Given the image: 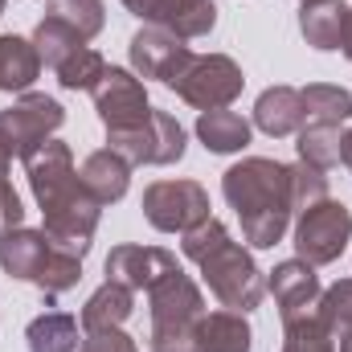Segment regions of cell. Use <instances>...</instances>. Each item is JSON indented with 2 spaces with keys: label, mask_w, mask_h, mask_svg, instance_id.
I'll return each mask as SVG.
<instances>
[{
  "label": "cell",
  "mask_w": 352,
  "mask_h": 352,
  "mask_svg": "<svg viewBox=\"0 0 352 352\" xmlns=\"http://www.w3.org/2000/svg\"><path fill=\"white\" fill-rule=\"evenodd\" d=\"M78 180L87 184V192L98 201V205H115V201H123V197H127V184H131V164H127L119 152L98 148V152H90L87 160H82Z\"/></svg>",
  "instance_id": "cell-16"
},
{
  "label": "cell",
  "mask_w": 352,
  "mask_h": 352,
  "mask_svg": "<svg viewBox=\"0 0 352 352\" xmlns=\"http://www.w3.org/2000/svg\"><path fill=\"white\" fill-rule=\"evenodd\" d=\"M66 123V111L58 98L41 94V90H25L8 111H0V135L8 144L12 156H29L37 152L45 140H54V131Z\"/></svg>",
  "instance_id": "cell-8"
},
{
  "label": "cell",
  "mask_w": 352,
  "mask_h": 352,
  "mask_svg": "<svg viewBox=\"0 0 352 352\" xmlns=\"http://www.w3.org/2000/svg\"><path fill=\"white\" fill-rule=\"evenodd\" d=\"M148 316H152V352H197V320L205 316L201 287L173 270L148 291Z\"/></svg>",
  "instance_id": "cell-2"
},
{
  "label": "cell",
  "mask_w": 352,
  "mask_h": 352,
  "mask_svg": "<svg viewBox=\"0 0 352 352\" xmlns=\"http://www.w3.org/2000/svg\"><path fill=\"white\" fill-rule=\"evenodd\" d=\"M33 45H37V58H41V66H58L66 54H74L78 45H87L62 16H54V12H45L41 21H37V29H33V37H29Z\"/></svg>",
  "instance_id": "cell-26"
},
{
  "label": "cell",
  "mask_w": 352,
  "mask_h": 352,
  "mask_svg": "<svg viewBox=\"0 0 352 352\" xmlns=\"http://www.w3.org/2000/svg\"><path fill=\"white\" fill-rule=\"evenodd\" d=\"M0 16H4V0H0Z\"/></svg>",
  "instance_id": "cell-40"
},
{
  "label": "cell",
  "mask_w": 352,
  "mask_h": 352,
  "mask_svg": "<svg viewBox=\"0 0 352 352\" xmlns=\"http://www.w3.org/2000/svg\"><path fill=\"white\" fill-rule=\"evenodd\" d=\"M336 344H340V352H352V332H349V336H340Z\"/></svg>",
  "instance_id": "cell-39"
},
{
  "label": "cell",
  "mask_w": 352,
  "mask_h": 352,
  "mask_svg": "<svg viewBox=\"0 0 352 352\" xmlns=\"http://www.w3.org/2000/svg\"><path fill=\"white\" fill-rule=\"evenodd\" d=\"M184 144L188 140H184V127L176 123V115L156 111V107H152V115L144 123L123 127V131H107V148L119 152L131 168H144V164L164 168V164H176L184 156Z\"/></svg>",
  "instance_id": "cell-4"
},
{
  "label": "cell",
  "mask_w": 352,
  "mask_h": 352,
  "mask_svg": "<svg viewBox=\"0 0 352 352\" xmlns=\"http://www.w3.org/2000/svg\"><path fill=\"white\" fill-rule=\"evenodd\" d=\"M201 278H205V287L217 295V303L221 307H230V311H254L258 303H263V270L254 263V254L242 246V242H234V238H226L221 246H213L205 258H201Z\"/></svg>",
  "instance_id": "cell-3"
},
{
  "label": "cell",
  "mask_w": 352,
  "mask_h": 352,
  "mask_svg": "<svg viewBox=\"0 0 352 352\" xmlns=\"http://www.w3.org/2000/svg\"><path fill=\"white\" fill-rule=\"evenodd\" d=\"M21 221H25V205H21V197H16L12 180H8V176H0V234L16 230Z\"/></svg>",
  "instance_id": "cell-35"
},
{
  "label": "cell",
  "mask_w": 352,
  "mask_h": 352,
  "mask_svg": "<svg viewBox=\"0 0 352 352\" xmlns=\"http://www.w3.org/2000/svg\"><path fill=\"white\" fill-rule=\"evenodd\" d=\"M226 238H230V230H226L217 217H205L201 226H192V230L180 234V254H184L188 263H201V258H205L213 246H221Z\"/></svg>",
  "instance_id": "cell-33"
},
{
  "label": "cell",
  "mask_w": 352,
  "mask_h": 352,
  "mask_svg": "<svg viewBox=\"0 0 352 352\" xmlns=\"http://www.w3.org/2000/svg\"><path fill=\"white\" fill-rule=\"evenodd\" d=\"M221 192L242 221V238L254 250H270L283 242L295 209H291V173L278 160L246 156L242 164L226 168Z\"/></svg>",
  "instance_id": "cell-1"
},
{
  "label": "cell",
  "mask_w": 352,
  "mask_h": 352,
  "mask_svg": "<svg viewBox=\"0 0 352 352\" xmlns=\"http://www.w3.org/2000/svg\"><path fill=\"white\" fill-rule=\"evenodd\" d=\"M340 164L352 173V127L344 131V144H340Z\"/></svg>",
  "instance_id": "cell-36"
},
{
  "label": "cell",
  "mask_w": 352,
  "mask_h": 352,
  "mask_svg": "<svg viewBox=\"0 0 352 352\" xmlns=\"http://www.w3.org/2000/svg\"><path fill=\"white\" fill-rule=\"evenodd\" d=\"M299 4H311V0H299Z\"/></svg>",
  "instance_id": "cell-41"
},
{
  "label": "cell",
  "mask_w": 352,
  "mask_h": 352,
  "mask_svg": "<svg viewBox=\"0 0 352 352\" xmlns=\"http://www.w3.org/2000/svg\"><path fill=\"white\" fill-rule=\"evenodd\" d=\"M295 135H299L295 148H299V160L303 164H311L320 173H328V168L340 164V144H344L340 123H303Z\"/></svg>",
  "instance_id": "cell-24"
},
{
  "label": "cell",
  "mask_w": 352,
  "mask_h": 352,
  "mask_svg": "<svg viewBox=\"0 0 352 352\" xmlns=\"http://www.w3.org/2000/svg\"><path fill=\"white\" fill-rule=\"evenodd\" d=\"M307 123H349L352 119V94L332 82H311L299 90Z\"/></svg>",
  "instance_id": "cell-25"
},
{
  "label": "cell",
  "mask_w": 352,
  "mask_h": 352,
  "mask_svg": "<svg viewBox=\"0 0 352 352\" xmlns=\"http://www.w3.org/2000/svg\"><path fill=\"white\" fill-rule=\"evenodd\" d=\"M135 311V291H127L123 283H102L82 307V328L87 332H102V328H123Z\"/></svg>",
  "instance_id": "cell-22"
},
{
  "label": "cell",
  "mask_w": 352,
  "mask_h": 352,
  "mask_svg": "<svg viewBox=\"0 0 352 352\" xmlns=\"http://www.w3.org/2000/svg\"><path fill=\"white\" fill-rule=\"evenodd\" d=\"M94 98V111L102 119L107 131H123V127H135L152 115L148 107V90L140 82L135 70H123V66H107V74L98 78V87L90 90Z\"/></svg>",
  "instance_id": "cell-10"
},
{
  "label": "cell",
  "mask_w": 352,
  "mask_h": 352,
  "mask_svg": "<svg viewBox=\"0 0 352 352\" xmlns=\"http://www.w3.org/2000/svg\"><path fill=\"white\" fill-rule=\"evenodd\" d=\"M41 74V58H37V45L29 37H16V33H4L0 37V90L12 94V90H29Z\"/></svg>",
  "instance_id": "cell-21"
},
{
  "label": "cell",
  "mask_w": 352,
  "mask_h": 352,
  "mask_svg": "<svg viewBox=\"0 0 352 352\" xmlns=\"http://www.w3.org/2000/svg\"><path fill=\"white\" fill-rule=\"evenodd\" d=\"M344 25H349V4L344 0H311L299 4V33L311 50H340L344 45Z\"/></svg>",
  "instance_id": "cell-18"
},
{
  "label": "cell",
  "mask_w": 352,
  "mask_h": 352,
  "mask_svg": "<svg viewBox=\"0 0 352 352\" xmlns=\"http://www.w3.org/2000/svg\"><path fill=\"white\" fill-rule=\"evenodd\" d=\"M349 242H352V209L344 201L324 197L311 209H303L299 221H295V250L311 266L336 263Z\"/></svg>",
  "instance_id": "cell-6"
},
{
  "label": "cell",
  "mask_w": 352,
  "mask_h": 352,
  "mask_svg": "<svg viewBox=\"0 0 352 352\" xmlns=\"http://www.w3.org/2000/svg\"><path fill=\"white\" fill-rule=\"evenodd\" d=\"M144 217L160 234H184L209 213V192L197 180H156L144 188Z\"/></svg>",
  "instance_id": "cell-9"
},
{
  "label": "cell",
  "mask_w": 352,
  "mask_h": 352,
  "mask_svg": "<svg viewBox=\"0 0 352 352\" xmlns=\"http://www.w3.org/2000/svg\"><path fill=\"white\" fill-rule=\"evenodd\" d=\"M54 74H58V82H62L66 90H94L98 87V78L107 74V62H102L98 50L78 45L74 54H66V58L54 66Z\"/></svg>",
  "instance_id": "cell-27"
},
{
  "label": "cell",
  "mask_w": 352,
  "mask_h": 352,
  "mask_svg": "<svg viewBox=\"0 0 352 352\" xmlns=\"http://www.w3.org/2000/svg\"><path fill=\"white\" fill-rule=\"evenodd\" d=\"M246 87L242 66L230 54H192V62L180 70L173 90L197 111H221Z\"/></svg>",
  "instance_id": "cell-7"
},
{
  "label": "cell",
  "mask_w": 352,
  "mask_h": 352,
  "mask_svg": "<svg viewBox=\"0 0 352 352\" xmlns=\"http://www.w3.org/2000/svg\"><path fill=\"white\" fill-rule=\"evenodd\" d=\"M78 278H82V258H74V254H66V250H58V246H54L50 263H45V270L37 274V283H33V287H41L50 299H58V295L74 291V287H78Z\"/></svg>",
  "instance_id": "cell-31"
},
{
  "label": "cell",
  "mask_w": 352,
  "mask_h": 352,
  "mask_svg": "<svg viewBox=\"0 0 352 352\" xmlns=\"http://www.w3.org/2000/svg\"><path fill=\"white\" fill-rule=\"evenodd\" d=\"M287 173H291V209L295 213H303V209H311L316 201H324L328 197V173H320V168H311V164H287Z\"/></svg>",
  "instance_id": "cell-32"
},
{
  "label": "cell",
  "mask_w": 352,
  "mask_h": 352,
  "mask_svg": "<svg viewBox=\"0 0 352 352\" xmlns=\"http://www.w3.org/2000/svg\"><path fill=\"white\" fill-rule=\"evenodd\" d=\"M123 8L131 16H140L144 25H160V29L176 33L180 41L209 37L217 25L213 0H123Z\"/></svg>",
  "instance_id": "cell-12"
},
{
  "label": "cell",
  "mask_w": 352,
  "mask_h": 352,
  "mask_svg": "<svg viewBox=\"0 0 352 352\" xmlns=\"http://www.w3.org/2000/svg\"><path fill=\"white\" fill-rule=\"evenodd\" d=\"M29 352H78V320L70 311H45L25 328Z\"/></svg>",
  "instance_id": "cell-23"
},
{
  "label": "cell",
  "mask_w": 352,
  "mask_h": 352,
  "mask_svg": "<svg viewBox=\"0 0 352 352\" xmlns=\"http://www.w3.org/2000/svg\"><path fill=\"white\" fill-rule=\"evenodd\" d=\"M266 291L274 295V307L283 320H295V316H311L316 303H320V274L316 266L303 263V258H287L270 270L266 278Z\"/></svg>",
  "instance_id": "cell-14"
},
{
  "label": "cell",
  "mask_w": 352,
  "mask_h": 352,
  "mask_svg": "<svg viewBox=\"0 0 352 352\" xmlns=\"http://www.w3.org/2000/svg\"><path fill=\"white\" fill-rule=\"evenodd\" d=\"M25 176H29V188H33V201L41 205V213H58L87 192V184L78 180V168H74V152L62 140H45L37 152H29Z\"/></svg>",
  "instance_id": "cell-5"
},
{
  "label": "cell",
  "mask_w": 352,
  "mask_h": 352,
  "mask_svg": "<svg viewBox=\"0 0 352 352\" xmlns=\"http://www.w3.org/2000/svg\"><path fill=\"white\" fill-rule=\"evenodd\" d=\"M8 164H12V152H8V144L0 135V176H8Z\"/></svg>",
  "instance_id": "cell-37"
},
{
  "label": "cell",
  "mask_w": 352,
  "mask_h": 352,
  "mask_svg": "<svg viewBox=\"0 0 352 352\" xmlns=\"http://www.w3.org/2000/svg\"><path fill=\"white\" fill-rule=\"evenodd\" d=\"M50 254H54V246H50L45 230H25V226H16V230L0 234V270H4L8 278L37 283V274L45 270Z\"/></svg>",
  "instance_id": "cell-15"
},
{
  "label": "cell",
  "mask_w": 352,
  "mask_h": 352,
  "mask_svg": "<svg viewBox=\"0 0 352 352\" xmlns=\"http://www.w3.org/2000/svg\"><path fill=\"white\" fill-rule=\"evenodd\" d=\"M340 50H344V58L352 62V8H349V25H344V45H340Z\"/></svg>",
  "instance_id": "cell-38"
},
{
  "label": "cell",
  "mask_w": 352,
  "mask_h": 352,
  "mask_svg": "<svg viewBox=\"0 0 352 352\" xmlns=\"http://www.w3.org/2000/svg\"><path fill=\"white\" fill-rule=\"evenodd\" d=\"M50 12L54 16H62L82 41L90 37H98L102 33V25H107V8H102V0H54L50 4Z\"/></svg>",
  "instance_id": "cell-30"
},
{
  "label": "cell",
  "mask_w": 352,
  "mask_h": 352,
  "mask_svg": "<svg viewBox=\"0 0 352 352\" xmlns=\"http://www.w3.org/2000/svg\"><path fill=\"white\" fill-rule=\"evenodd\" d=\"M107 278L111 283H123L127 291H152L164 274H173L180 270L173 250H164V246H135V242H123V246H115L111 254H107Z\"/></svg>",
  "instance_id": "cell-13"
},
{
  "label": "cell",
  "mask_w": 352,
  "mask_h": 352,
  "mask_svg": "<svg viewBox=\"0 0 352 352\" xmlns=\"http://www.w3.org/2000/svg\"><path fill=\"white\" fill-rule=\"evenodd\" d=\"M250 324L242 311H205L197 320V352H250Z\"/></svg>",
  "instance_id": "cell-19"
},
{
  "label": "cell",
  "mask_w": 352,
  "mask_h": 352,
  "mask_svg": "<svg viewBox=\"0 0 352 352\" xmlns=\"http://www.w3.org/2000/svg\"><path fill=\"white\" fill-rule=\"evenodd\" d=\"M316 316L320 324L340 340L352 332V278H340L332 283L328 291H320V303H316Z\"/></svg>",
  "instance_id": "cell-29"
},
{
  "label": "cell",
  "mask_w": 352,
  "mask_h": 352,
  "mask_svg": "<svg viewBox=\"0 0 352 352\" xmlns=\"http://www.w3.org/2000/svg\"><path fill=\"white\" fill-rule=\"evenodd\" d=\"M283 352H336V336L320 324V316L283 320Z\"/></svg>",
  "instance_id": "cell-28"
},
{
  "label": "cell",
  "mask_w": 352,
  "mask_h": 352,
  "mask_svg": "<svg viewBox=\"0 0 352 352\" xmlns=\"http://www.w3.org/2000/svg\"><path fill=\"white\" fill-rule=\"evenodd\" d=\"M307 123L303 115V98L295 87H266L254 102V127L266 131L270 140H283V135H295L299 127Z\"/></svg>",
  "instance_id": "cell-17"
},
{
  "label": "cell",
  "mask_w": 352,
  "mask_h": 352,
  "mask_svg": "<svg viewBox=\"0 0 352 352\" xmlns=\"http://www.w3.org/2000/svg\"><path fill=\"white\" fill-rule=\"evenodd\" d=\"M197 140L205 144V152H217V156H230V152H242L250 144V123L221 107V111H201L197 115Z\"/></svg>",
  "instance_id": "cell-20"
},
{
  "label": "cell",
  "mask_w": 352,
  "mask_h": 352,
  "mask_svg": "<svg viewBox=\"0 0 352 352\" xmlns=\"http://www.w3.org/2000/svg\"><path fill=\"white\" fill-rule=\"evenodd\" d=\"M127 54H131V70H135L140 78H156V82H164V87H173L176 78H180V70L192 62V50H188L176 33L160 29V25H144V29L131 37Z\"/></svg>",
  "instance_id": "cell-11"
},
{
  "label": "cell",
  "mask_w": 352,
  "mask_h": 352,
  "mask_svg": "<svg viewBox=\"0 0 352 352\" xmlns=\"http://www.w3.org/2000/svg\"><path fill=\"white\" fill-rule=\"evenodd\" d=\"M78 352H140V344L123 328H102V332H87Z\"/></svg>",
  "instance_id": "cell-34"
}]
</instances>
